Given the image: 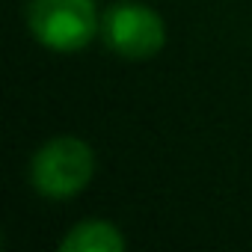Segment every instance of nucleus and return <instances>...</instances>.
Returning a JSON list of instances; mask_svg holds the SVG:
<instances>
[{
  "label": "nucleus",
  "mask_w": 252,
  "mask_h": 252,
  "mask_svg": "<svg viewBox=\"0 0 252 252\" xmlns=\"http://www.w3.org/2000/svg\"><path fill=\"white\" fill-rule=\"evenodd\" d=\"M95 152L86 140L63 134L42 143L30 160V184L45 199H71L89 187Z\"/></svg>",
  "instance_id": "1"
},
{
  "label": "nucleus",
  "mask_w": 252,
  "mask_h": 252,
  "mask_svg": "<svg viewBox=\"0 0 252 252\" xmlns=\"http://www.w3.org/2000/svg\"><path fill=\"white\" fill-rule=\"evenodd\" d=\"M27 27L42 48L71 54L95 39L101 18L92 0H30Z\"/></svg>",
  "instance_id": "2"
},
{
  "label": "nucleus",
  "mask_w": 252,
  "mask_h": 252,
  "mask_svg": "<svg viewBox=\"0 0 252 252\" xmlns=\"http://www.w3.org/2000/svg\"><path fill=\"white\" fill-rule=\"evenodd\" d=\"M104 42L113 54L125 60H152L166 45V24L163 18L146 3H113L101 18Z\"/></svg>",
  "instance_id": "3"
},
{
  "label": "nucleus",
  "mask_w": 252,
  "mask_h": 252,
  "mask_svg": "<svg viewBox=\"0 0 252 252\" xmlns=\"http://www.w3.org/2000/svg\"><path fill=\"white\" fill-rule=\"evenodd\" d=\"M125 246L122 228L110 220H80L60 240V252H122Z\"/></svg>",
  "instance_id": "4"
}]
</instances>
